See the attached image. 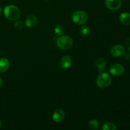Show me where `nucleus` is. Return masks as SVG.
<instances>
[{"instance_id":"nucleus-19","label":"nucleus","mask_w":130,"mask_h":130,"mask_svg":"<svg viewBox=\"0 0 130 130\" xmlns=\"http://www.w3.org/2000/svg\"><path fill=\"white\" fill-rule=\"evenodd\" d=\"M125 44H126V46L127 49H128L129 51H130V38H128V39L126 41Z\"/></svg>"},{"instance_id":"nucleus-20","label":"nucleus","mask_w":130,"mask_h":130,"mask_svg":"<svg viewBox=\"0 0 130 130\" xmlns=\"http://www.w3.org/2000/svg\"><path fill=\"white\" fill-rule=\"evenodd\" d=\"M3 81L2 79L0 78V88L2 87L3 86Z\"/></svg>"},{"instance_id":"nucleus-3","label":"nucleus","mask_w":130,"mask_h":130,"mask_svg":"<svg viewBox=\"0 0 130 130\" xmlns=\"http://www.w3.org/2000/svg\"><path fill=\"white\" fill-rule=\"evenodd\" d=\"M72 20L77 25H83L88 20V15L85 11L82 10H77L72 15Z\"/></svg>"},{"instance_id":"nucleus-13","label":"nucleus","mask_w":130,"mask_h":130,"mask_svg":"<svg viewBox=\"0 0 130 130\" xmlns=\"http://www.w3.org/2000/svg\"><path fill=\"white\" fill-rule=\"evenodd\" d=\"M95 65L99 71H103L106 67V62L104 58H99L95 62Z\"/></svg>"},{"instance_id":"nucleus-15","label":"nucleus","mask_w":130,"mask_h":130,"mask_svg":"<svg viewBox=\"0 0 130 130\" xmlns=\"http://www.w3.org/2000/svg\"><path fill=\"white\" fill-rule=\"evenodd\" d=\"M54 31L57 35L60 36L63 35V34L64 33L65 29H64V27H63L62 25H58L55 27Z\"/></svg>"},{"instance_id":"nucleus-9","label":"nucleus","mask_w":130,"mask_h":130,"mask_svg":"<svg viewBox=\"0 0 130 130\" xmlns=\"http://www.w3.org/2000/svg\"><path fill=\"white\" fill-rule=\"evenodd\" d=\"M53 119L57 123H60L64 119L65 112L62 109H57L53 114Z\"/></svg>"},{"instance_id":"nucleus-21","label":"nucleus","mask_w":130,"mask_h":130,"mask_svg":"<svg viewBox=\"0 0 130 130\" xmlns=\"http://www.w3.org/2000/svg\"><path fill=\"white\" fill-rule=\"evenodd\" d=\"M1 125H2V123H1V121L0 120V128H1Z\"/></svg>"},{"instance_id":"nucleus-22","label":"nucleus","mask_w":130,"mask_h":130,"mask_svg":"<svg viewBox=\"0 0 130 130\" xmlns=\"http://www.w3.org/2000/svg\"><path fill=\"white\" fill-rule=\"evenodd\" d=\"M1 6H0V13H1Z\"/></svg>"},{"instance_id":"nucleus-2","label":"nucleus","mask_w":130,"mask_h":130,"mask_svg":"<svg viewBox=\"0 0 130 130\" xmlns=\"http://www.w3.org/2000/svg\"><path fill=\"white\" fill-rule=\"evenodd\" d=\"M112 83V78L109 74L102 72L96 79V85L100 88H105L110 86Z\"/></svg>"},{"instance_id":"nucleus-7","label":"nucleus","mask_w":130,"mask_h":130,"mask_svg":"<svg viewBox=\"0 0 130 130\" xmlns=\"http://www.w3.org/2000/svg\"><path fill=\"white\" fill-rule=\"evenodd\" d=\"M125 52L124 47L121 44H116L112 47L110 50V54L114 57H119L124 54Z\"/></svg>"},{"instance_id":"nucleus-16","label":"nucleus","mask_w":130,"mask_h":130,"mask_svg":"<svg viewBox=\"0 0 130 130\" xmlns=\"http://www.w3.org/2000/svg\"><path fill=\"white\" fill-rule=\"evenodd\" d=\"M102 129L104 130H116L117 129V127L113 123H107L103 125Z\"/></svg>"},{"instance_id":"nucleus-5","label":"nucleus","mask_w":130,"mask_h":130,"mask_svg":"<svg viewBox=\"0 0 130 130\" xmlns=\"http://www.w3.org/2000/svg\"><path fill=\"white\" fill-rule=\"evenodd\" d=\"M124 67L120 63H114L110 67V74L114 76H121L124 74Z\"/></svg>"},{"instance_id":"nucleus-11","label":"nucleus","mask_w":130,"mask_h":130,"mask_svg":"<svg viewBox=\"0 0 130 130\" xmlns=\"http://www.w3.org/2000/svg\"><path fill=\"white\" fill-rule=\"evenodd\" d=\"M10 61L6 58H0V73L5 72L10 67Z\"/></svg>"},{"instance_id":"nucleus-14","label":"nucleus","mask_w":130,"mask_h":130,"mask_svg":"<svg viewBox=\"0 0 130 130\" xmlns=\"http://www.w3.org/2000/svg\"><path fill=\"white\" fill-rule=\"evenodd\" d=\"M88 126L91 129H97L99 128V123L96 119H92L90 121H89Z\"/></svg>"},{"instance_id":"nucleus-8","label":"nucleus","mask_w":130,"mask_h":130,"mask_svg":"<svg viewBox=\"0 0 130 130\" xmlns=\"http://www.w3.org/2000/svg\"><path fill=\"white\" fill-rule=\"evenodd\" d=\"M60 66L63 69H69L72 65V58L70 56L65 55L61 58L60 60Z\"/></svg>"},{"instance_id":"nucleus-10","label":"nucleus","mask_w":130,"mask_h":130,"mask_svg":"<svg viewBox=\"0 0 130 130\" xmlns=\"http://www.w3.org/2000/svg\"><path fill=\"white\" fill-rule=\"evenodd\" d=\"M38 19L34 15H30V16L28 17L27 18L26 20H25V25L27 27L32 28L35 27L36 25L38 24Z\"/></svg>"},{"instance_id":"nucleus-1","label":"nucleus","mask_w":130,"mask_h":130,"mask_svg":"<svg viewBox=\"0 0 130 130\" xmlns=\"http://www.w3.org/2000/svg\"><path fill=\"white\" fill-rule=\"evenodd\" d=\"M4 15L7 19L13 21L19 19L20 15V12L18 7L15 5H10L5 8Z\"/></svg>"},{"instance_id":"nucleus-12","label":"nucleus","mask_w":130,"mask_h":130,"mask_svg":"<svg viewBox=\"0 0 130 130\" xmlns=\"http://www.w3.org/2000/svg\"><path fill=\"white\" fill-rule=\"evenodd\" d=\"M119 20L123 25H130V13H122L119 16Z\"/></svg>"},{"instance_id":"nucleus-6","label":"nucleus","mask_w":130,"mask_h":130,"mask_svg":"<svg viewBox=\"0 0 130 130\" xmlns=\"http://www.w3.org/2000/svg\"><path fill=\"white\" fill-rule=\"evenodd\" d=\"M105 6L111 10H118L122 5L121 0H105Z\"/></svg>"},{"instance_id":"nucleus-18","label":"nucleus","mask_w":130,"mask_h":130,"mask_svg":"<svg viewBox=\"0 0 130 130\" xmlns=\"http://www.w3.org/2000/svg\"><path fill=\"white\" fill-rule=\"evenodd\" d=\"M15 27L16 29H22L23 27H24V23L22 21H20V20H19V21H17V22H15Z\"/></svg>"},{"instance_id":"nucleus-4","label":"nucleus","mask_w":130,"mask_h":130,"mask_svg":"<svg viewBox=\"0 0 130 130\" xmlns=\"http://www.w3.org/2000/svg\"><path fill=\"white\" fill-rule=\"evenodd\" d=\"M57 44L60 49L67 50L72 46V39L68 36H60L57 39Z\"/></svg>"},{"instance_id":"nucleus-17","label":"nucleus","mask_w":130,"mask_h":130,"mask_svg":"<svg viewBox=\"0 0 130 130\" xmlns=\"http://www.w3.org/2000/svg\"><path fill=\"white\" fill-rule=\"evenodd\" d=\"M90 30L89 29L88 27L87 26H83L80 29V32H81V35L84 36H86L89 35L90 34Z\"/></svg>"}]
</instances>
